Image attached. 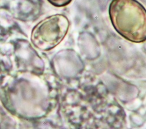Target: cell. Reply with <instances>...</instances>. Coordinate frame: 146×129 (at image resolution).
Returning a JSON list of instances; mask_svg holds the SVG:
<instances>
[{
  "mask_svg": "<svg viewBox=\"0 0 146 129\" xmlns=\"http://www.w3.org/2000/svg\"><path fill=\"white\" fill-rule=\"evenodd\" d=\"M109 14L113 26L121 36L134 42L145 40V10L136 0H113Z\"/></svg>",
  "mask_w": 146,
  "mask_h": 129,
  "instance_id": "6da1fadb",
  "label": "cell"
},
{
  "mask_svg": "<svg viewBox=\"0 0 146 129\" xmlns=\"http://www.w3.org/2000/svg\"><path fill=\"white\" fill-rule=\"evenodd\" d=\"M68 27V20L64 16L57 15L48 17L34 29L33 41L41 48H51L63 39Z\"/></svg>",
  "mask_w": 146,
  "mask_h": 129,
  "instance_id": "7a4b0ae2",
  "label": "cell"
},
{
  "mask_svg": "<svg viewBox=\"0 0 146 129\" xmlns=\"http://www.w3.org/2000/svg\"><path fill=\"white\" fill-rule=\"evenodd\" d=\"M53 5L57 7H63L68 4L71 0H48Z\"/></svg>",
  "mask_w": 146,
  "mask_h": 129,
  "instance_id": "3957f363",
  "label": "cell"
}]
</instances>
